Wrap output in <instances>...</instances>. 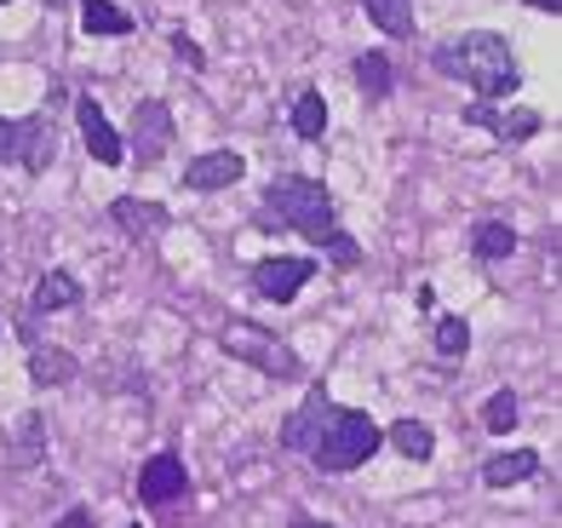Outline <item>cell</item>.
Instances as JSON below:
<instances>
[{
	"instance_id": "1",
	"label": "cell",
	"mask_w": 562,
	"mask_h": 528,
	"mask_svg": "<svg viewBox=\"0 0 562 528\" xmlns=\"http://www.w3.org/2000/svg\"><path fill=\"white\" fill-rule=\"evenodd\" d=\"M281 442L299 448V454H311L316 471H356L368 465L379 454V442H385V431L373 425V414L362 408H339L334 396H327V385L316 380L311 391H304L299 414H288V425H281Z\"/></svg>"
},
{
	"instance_id": "17",
	"label": "cell",
	"mask_w": 562,
	"mask_h": 528,
	"mask_svg": "<svg viewBox=\"0 0 562 528\" xmlns=\"http://www.w3.org/2000/svg\"><path fill=\"white\" fill-rule=\"evenodd\" d=\"M75 368H81V362H75L64 345H30V380L35 385H69Z\"/></svg>"
},
{
	"instance_id": "27",
	"label": "cell",
	"mask_w": 562,
	"mask_h": 528,
	"mask_svg": "<svg viewBox=\"0 0 562 528\" xmlns=\"http://www.w3.org/2000/svg\"><path fill=\"white\" fill-rule=\"evenodd\" d=\"M288 528H334V523H316V517H299V523H288Z\"/></svg>"
},
{
	"instance_id": "19",
	"label": "cell",
	"mask_w": 562,
	"mask_h": 528,
	"mask_svg": "<svg viewBox=\"0 0 562 528\" xmlns=\"http://www.w3.org/2000/svg\"><path fill=\"white\" fill-rule=\"evenodd\" d=\"M81 30L87 35H133V12H121L115 0H81Z\"/></svg>"
},
{
	"instance_id": "25",
	"label": "cell",
	"mask_w": 562,
	"mask_h": 528,
	"mask_svg": "<svg viewBox=\"0 0 562 528\" xmlns=\"http://www.w3.org/2000/svg\"><path fill=\"white\" fill-rule=\"evenodd\" d=\"M53 528H98V512H92V506H69Z\"/></svg>"
},
{
	"instance_id": "22",
	"label": "cell",
	"mask_w": 562,
	"mask_h": 528,
	"mask_svg": "<svg viewBox=\"0 0 562 528\" xmlns=\"http://www.w3.org/2000/svg\"><path fill=\"white\" fill-rule=\"evenodd\" d=\"M437 357H465L471 350V322L465 316H437Z\"/></svg>"
},
{
	"instance_id": "5",
	"label": "cell",
	"mask_w": 562,
	"mask_h": 528,
	"mask_svg": "<svg viewBox=\"0 0 562 528\" xmlns=\"http://www.w3.org/2000/svg\"><path fill=\"white\" fill-rule=\"evenodd\" d=\"M58 156V127H53V115H0V167H23L30 179H41L46 167H53Z\"/></svg>"
},
{
	"instance_id": "9",
	"label": "cell",
	"mask_w": 562,
	"mask_h": 528,
	"mask_svg": "<svg viewBox=\"0 0 562 528\" xmlns=\"http://www.w3.org/2000/svg\"><path fill=\"white\" fill-rule=\"evenodd\" d=\"M190 494V471L178 454H149L138 471V499L144 506H172V499Z\"/></svg>"
},
{
	"instance_id": "29",
	"label": "cell",
	"mask_w": 562,
	"mask_h": 528,
	"mask_svg": "<svg viewBox=\"0 0 562 528\" xmlns=\"http://www.w3.org/2000/svg\"><path fill=\"white\" fill-rule=\"evenodd\" d=\"M133 528H138V523H133Z\"/></svg>"
},
{
	"instance_id": "20",
	"label": "cell",
	"mask_w": 562,
	"mask_h": 528,
	"mask_svg": "<svg viewBox=\"0 0 562 528\" xmlns=\"http://www.w3.org/2000/svg\"><path fill=\"white\" fill-rule=\"evenodd\" d=\"M350 75H356V87H362V98H391V87H396V69H391V58L385 53H362L350 64Z\"/></svg>"
},
{
	"instance_id": "11",
	"label": "cell",
	"mask_w": 562,
	"mask_h": 528,
	"mask_svg": "<svg viewBox=\"0 0 562 528\" xmlns=\"http://www.w3.org/2000/svg\"><path fill=\"white\" fill-rule=\"evenodd\" d=\"M241 172H247V156H236V149H207V156H195V161L184 167V190L213 195V190L241 184Z\"/></svg>"
},
{
	"instance_id": "10",
	"label": "cell",
	"mask_w": 562,
	"mask_h": 528,
	"mask_svg": "<svg viewBox=\"0 0 562 528\" xmlns=\"http://www.w3.org/2000/svg\"><path fill=\"white\" fill-rule=\"evenodd\" d=\"M110 224H115L126 241H156L167 224H172V213L161 207V201H144V195H115L110 201Z\"/></svg>"
},
{
	"instance_id": "24",
	"label": "cell",
	"mask_w": 562,
	"mask_h": 528,
	"mask_svg": "<svg viewBox=\"0 0 562 528\" xmlns=\"http://www.w3.org/2000/svg\"><path fill=\"white\" fill-rule=\"evenodd\" d=\"M172 53H178V58H184L190 69H207V53H201V46H195V41H190L184 30H178V35H172Z\"/></svg>"
},
{
	"instance_id": "28",
	"label": "cell",
	"mask_w": 562,
	"mask_h": 528,
	"mask_svg": "<svg viewBox=\"0 0 562 528\" xmlns=\"http://www.w3.org/2000/svg\"><path fill=\"white\" fill-rule=\"evenodd\" d=\"M0 7H7V0H0Z\"/></svg>"
},
{
	"instance_id": "4",
	"label": "cell",
	"mask_w": 562,
	"mask_h": 528,
	"mask_svg": "<svg viewBox=\"0 0 562 528\" xmlns=\"http://www.w3.org/2000/svg\"><path fill=\"white\" fill-rule=\"evenodd\" d=\"M224 357L229 362H241V368H259L265 380H304V362H299V350L288 339H276L270 328H259V322H247V316H229L224 322Z\"/></svg>"
},
{
	"instance_id": "14",
	"label": "cell",
	"mask_w": 562,
	"mask_h": 528,
	"mask_svg": "<svg viewBox=\"0 0 562 528\" xmlns=\"http://www.w3.org/2000/svg\"><path fill=\"white\" fill-rule=\"evenodd\" d=\"M517 231H510L505 218H482V224H471V259H482V265H505L510 254H517Z\"/></svg>"
},
{
	"instance_id": "7",
	"label": "cell",
	"mask_w": 562,
	"mask_h": 528,
	"mask_svg": "<svg viewBox=\"0 0 562 528\" xmlns=\"http://www.w3.org/2000/svg\"><path fill=\"white\" fill-rule=\"evenodd\" d=\"M316 276V259H299V254H276L252 265V293L270 299V305H293L304 293V282Z\"/></svg>"
},
{
	"instance_id": "18",
	"label": "cell",
	"mask_w": 562,
	"mask_h": 528,
	"mask_svg": "<svg viewBox=\"0 0 562 528\" xmlns=\"http://www.w3.org/2000/svg\"><path fill=\"white\" fill-rule=\"evenodd\" d=\"M288 121H293V133H299L304 144H322V138H327V104H322V92L299 87V92H293Z\"/></svg>"
},
{
	"instance_id": "16",
	"label": "cell",
	"mask_w": 562,
	"mask_h": 528,
	"mask_svg": "<svg viewBox=\"0 0 562 528\" xmlns=\"http://www.w3.org/2000/svg\"><path fill=\"white\" fill-rule=\"evenodd\" d=\"M362 12L385 41H414V0H362Z\"/></svg>"
},
{
	"instance_id": "23",
	"label": "cell",
	"mask_w": 562,
	"mask_h": 528,
	"mask_svg": "<svg viewBox=\"0 0 562 528\" xmlns=\"http://www.w3.org/2000/svg\"><path fill=\"white\" fill-rule=\"evenodd\" d=\"M517 419H522V414H517V391H494L488 402H482V425H488L494 437H505Z\"/></svg>"
},
{
	"instance_id": "2",
	"label": "cell",
	"mask_w": 562,
	"mask_h": 528,
	"mask_svg": "<svg viewBox=\"0 0 562 528\" xmlns=\"http://www.w3.org/2000/svg\"><path fill=\"white\" fill-rule=\"evenodd\" d=\"M265 213L276 224H288V231H299L311 247H322L334 265H356V259H362V247L339 231V207H334V195H327L322 179H304V172H276V179L265 184Z\"/></svg>"
},
{
	"instance_id": "26",
	"label": "cell",
	"mask_w": 562,
	"mask_h": 528,
	"mask_svg": "<svg viewBox=\"0 0 562 528\" xmlns=\"http://www.w3.org/2000/svg\"><path fill=\"white\" fill-rule=\"evenodd\" d=\"M528 7H533V12H551V18H557V12H562V0H528Z\"/></svg>"
},
{
	"instance_id": "3",
	"label": "cell",
	"mask_w": 562,
	"mask_h": 528,
	"mask_svg": "<svg viewBox=\"0 0 562 528\" xmlns=\"http://www.w3.org/2000/svg\"><path fill=\"white\" fill-rule=\"evenodd\" d=\"M430 64H437V75H448V81L471 87L476 104H505V98L522 87V64L510 53V41L494 35V30L448 35L437 53H430Z\"/></svg>"
},
{
	"instance_id": "12",
	"label": "cell",
	"mask_w": 562,
	"mask_h": 528,
	"mask_svg": "<svg viewBox=\"0 0 562 528\" xmlns=\"http://www.w3.org/2000/svg\"><path fill=\"white\" fill-rule=\"evenodd\" d=\"M465 127H488L494 138H505V144H522V138H533L546 127L540 121V110H494V104H465Z\"/></svg>"
},
{
	"instance_id": "13",
	"label": "cell",
	"mask_w": 562,
	"mask_h": 528,
	"mask_svg": "<svg viewBox=\"0 0 562 528\" xmlns=\"http://www.w3.org/2000/svg\"><path fill=\"white\" fill-rule=\"evenodd\" d=\"M528 476H540V454H533V448H505V454L482 460V483L488 488H517Z\"/></svg>"
},
{
	"instance_id": "6",
	"label": "cell",
	"mask_w": 562,
	"mask_h": 528,
	"mask_svg": "<svg viewBox=\"0 0 562 528\" xmlns=\"http://www.w3.org/2000/svg\"><path fill=\"white\" fill-rule=\"evenodd\" d=\"M172 110H167V98H138L133 104V127H126V156H133L138 167H156L167 149H172Z\"/></svg>"
},
{
	"instance_id": "15",
	"label": "cell",
	"mask_w": 562,
	"mask_h": 528,
	"mask_svg": "<svg viewBox=\"0 0 562 528\" xmlns=\"http://www.w3.org/2000/svg\"><path fill=\"white\" fill-rule=\"evenodd\" d=\"M81 305V282H75V270H46L35 282V299H30V322L46 316V311H69Z\"/></svg>"
},
{
	"instance_id": "8",
	"label": "cell",
	"mask_w": 562,
	"mask_h": 528,
	"mask_svg": "<svg viewBox=\"0 0 562 528\" xmlns=\"http://www.w3.org/2000/svg\"><path fill=\"white\" fill-rule=\"evenodd\" d=\"M75 127H81V144H87V156H92L98 167H121V161H126L121 133L110 127V115H104V104H98L92 92L75 98Z\"/></svg>"
},
{
	"instance_id": "21",
	"label": "cell",
	"mask_w": 562,
	"mask_h": 528,
	"mask_svg": "<svg viewBox=\"0 0 562 528\" xmlns=\"http://www.w3.org/2000/svg\"><path fill=\"white\" fill-rule=\"evenodd\" d=\"M385 437H391V448L402 460H430V454H437V431H430L425 419H396Z\"/></svg>"
}]
</instances>
